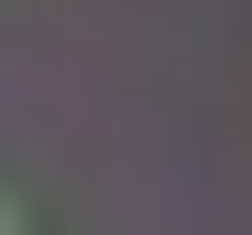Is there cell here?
<instances>
[{
    "label": "cell",
    "mask_w": 252,
    "mask_h": 235,
    "mask_svg": "<svg viewBox=\"0 0 252 235\" xmlns=\"http://www.w3.org/2000/svg\"><path fill=\"white\" fill-rule=\"evenodd\" d=\"M0 235H17V202H0Z\"/></svg>",
    "instance_id": "cell-1"
}]
</instances>
